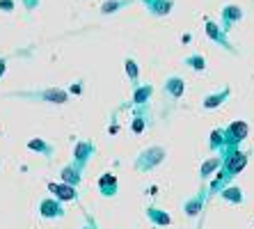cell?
<instances>
[{"label": "cell", "mask_w": 254, "mask_h": 229, "mask_svg": "<svg viewBox=\"0 0 254 229\" xmlns=\"http://www.w3.org/2000/svg\"><path fill=\"white\" fill-rule=\"evenodd\" d=\"M248 131H250V126L243 122V119H236V122H231L227 129H222V133H225V152L238 149V145L248 138Z\"/></svg>", "instance_id": "obj_2"}, {"label": "cell", "mask_w": 254, "mask_h": 229, "mask_svg": "<svg viewBox=\"0 0 254 229\" xmlns=\"http://www.w3.org/2000/svg\"><path fill=\"white\" fill-rule=\"evenodd\" d=\"M184 65L195 71H204L206 69V58L199 53H192V55H188V58H184Z\"/></svg>", "instance_id": "obj_23"}, {"label": "cell", "mask_w": 254, "mask_h": 229, "mask_svg": "<svg viewBox=\"0 0 254 229\" xmlns=\"http://www.w3.org/2000/svg\"><path fill=\"white\" fill-rule=\"evenodd\" d=\"M220 197L225 202H231V204H243L245 202V195L238 186H227L225 190H220Z\"/></svg>", "instance_id": "obj_19"}, {"label": "cell", "mask_w": 254, "mask_h": 229, "mask_svg": "<svg viewBox=\"0 0 254 229\" xmlns=\"http://www.w3.org/2000/svg\"><path fill=\"white\" fill-rule=\"evenodd\" d=\"M14 7H16L14 0H0V9L2 12H14Z\"/></svg>", "instance_id": "obj_25"}, {"label": "cell", "mask_w": 254, "mask_h": 229, "mask_svg": "<svg viewBox=\"0 0 254 229\" xmlns=\"http://www.w3.org/2000/svg\"><path fill=\"white\" fill-rule=\"evenodd\" d=\"M229 94H231V89H229V87H222L220 92H213V94L204 96V101H201V108H206V110H213V108H220L227 99H229Z\"/></svg>", "instance_id": "obj_10"}, {"label": "cell", "mask_w": 254, "mask_h": 229, "mask_svg": "<svg viewBox=\"0 0 254 229\" xmlns=\"http://www.w3.org/2000/svg\"><path fill=\"white\" fill-rule=\"evenodd\" d=\"M48 190L55 195V200H62V202H71V200H76L78 193L73 186H66V183H51L48 186Z\"/></svg>", "instance_id": "obj_9"}, {"label": "cell", "mask_w": 254, "mask_h": 229, "mask_svg": "<svg viewBox=\"0 0 254 229\" xmlns=\"http://www.w3.org/2000/svg\"><path fill=\"white\" fill-rule=\"evenodd\" d=\"M35 5H39V0H25V7H28V9H32Z\"/></svg>", "instance_id": "obj_27"}, {"label": "cell", "mask_w": 254, "mask_h": 229, "mask_svg": "<svg viewBox=\"0 0 254 229\" xmlns=\"http://www.w3.org/2000/svg\"><path fill=\"white\" fill-rule=\"evenodd\" d=\"M204 202H206V195H204V193H197L195 197H190V200L184 204V211L188 213L190 218H195L197 213L204 209Z\"/></svg>", "instance_id": "obj_17"}, {"label": "cell", "mask_w": 254, "mask_h": 229, "mask_svg": "<svg viewBox=\"0 0 254 229\" xmlns=\"http://www.w3.org/2000/svg\"><path fill=\"white\" fill-rule=\"evenodd\" d=\"M151 94H154V87H151V85H137V87L133 89V103H135L137 108L147 106Z\"/></svg>", "instance_id": "obj_14"}, {"label": "cell", "mask_w": 254, "mask_h": 229, "mask_svg": "<svg viewBox=\"0 0 254 229\" xmlns=\"http://www.w3.org/2000/svg\"><path fill=\"white\" fill-rule=\"evenodd\" d=\"M21 96H25V99H39V101H46V103H58V106L69 101V94L60 87H51V89H44V92H21Z\"/></svg>", "instance_id": "obj_3"}, {"label": "cell", "mask_w": 254, "mask_h": 229, "mask_svg": "<svg viewBox=\"0 0 254 229\" xmlns=\"http://www.w3.org/2000/svg\"><path fill=\"white\" fill-rule=\"evenodd\" d=\"M243 16H245V12H243L241 5H225L222 7V12H220V28L229 35V30L234 28Z\"/></svg>", "instance_id": "obj_5"}, {"label": "cell", "mask_w": 254, "mask_h": 229, "mask_svg": "<svg viewBox=\"0 0 254 229\" xmlns=\"http://www.w3.org/2000/svg\"><path fill=\"white\" fill-rule=\"evenodd\" d=\"M124 69H126V76H128L133 89H135L137 85H140V67H137V62L133 58H126L124 60Z\"/></svg>", "instance_id": "obj_21"}, {"label": "cell", "mask_w": 254, "mask_h": 229, "mask_svg": "<svg viewBox=\"0 0 254 229\" xmlns=\"http://www.w3.org/2000/svg\"><path fill=\"white\" fill-rule=\"evenodd\" d=\"M99 188H101V195L113 197V195H117V179L113 174H103L99 179Z\"/></svg>", "instance_id": "obj_20"}, {"label": "cell", "mask_w": 254, "mask_h": 229, "mask_svg": "<svg viewBox=\"0 0 254 229\" xmlns=\"http://www.w3.org/2000/svg\"><path fill=\"white\" fill-rule=\"evenodd\" d=\"M163 92H165L170 99H181L186 94V80L181 76H170L165 78V85H163Z\"/></svg>", "instance_id": "obj_7"}, {"label": "cell", "mask_w": 254, "mask_h": 229, "mask_svg": "<svg viewBox=\"0 0 254 229\" xmlns=\"http://www.w3.org/2000/svg\"><path fill=\"white\" fill-rule=\"evenodd\" d=\"M5 71H7V60H5V58H0V76H2Z\"/></svg>", "instance_id": "obj_26"}, {"label": "cell", "mask_w": 254, "mask_h": 229, "mask_svg": "<svg viewBox=\"0 0 254 229\" xmlns=\"http://www.w3.org/2000/svg\"><path fill=\"white\" fill-rule=\"evenodd\" d=\"M204 25H206V35L211 41H215L218 46H222L225 51H229V53H236V48H234V44L229 41V37H227V32L222 28H220L218 23H213L211 18H204Z\"/></svg>", "instance_id": "obj_4"}, {"label": "cell", "mask_w": 254, "mask_h": 229, "mask_svg": "<svg viewBox=\"0 0 254 229\" xmlns=\"http://www.w3.org/2000/svg\"><path fill=\"white\" fill-rule=\"evenodd\" d=\"M39 211H42L44 218H60L64 213V209H62V204H60L55 197H48V200H44L42 204H39Z\"/></svg>", "instance_id": "obj_12"}, {"label": "cell", "mask_w": 254, "mask_h": 229, "mask_svg": "<svg viewBox=\"0 0 254 229\" xmlns=\"http://www.w3.org/2000/svg\"><path fill=\"white\" fill-rule=\"evenodd\" d=\"M96 153V147L92 142H85V140H78L76 147H73V165H78L80 170H85V165L89 163V158Z\"/></svg>", "instance_id": "obj_6"}, {"label": "cell", "mask_w": 254, "mask_h": 229, "mask_svg": "<svg viewBox=\"0 0 254 229\" xmlns=\"http://www.w3.org/2000/svg\"><path fill=\"white\" fill-rule=\"evenodd\" d=\"M208 149H211L213 153H225V133H222V129H213L211 131V140H208Z\"/></svg>", "instance_id": "obj_18"}, {"label": "cell", "mask_w": 254, "mask_h": 229, "mask_svg": "<svg viewBox=\"0 0 254 229\" xmlns=\"http://www.w3.org/2000/svg\"><path fill=\"white\" fill-rule=\"evenodd\" d=\"M222 160H225V158H222L220 153H218V156H211V158H206L204 163H201V167H199V176H201V179H208L213 172L222 167Z\"/></svg>", "instance_id": "obj_15"}, {"label": "cell", "mask_w": 254, "mask_h": 229, "mask_svg": "<svg viewBox=\"0 0 254 229\" xmlns=\"http://www.w3.org/2000/svg\"><path fill=\"white\" fill-rule=\"evenodd\" d=\"M62 183H66V186H73L76 188L78 183H80V179H83V170L78 167V165H66V167H62Z\"/></svg>", "instance_id": "obj_11"}, {"label": "cell", "mask_w": 254, "mask_h": 229, "mask_svg": "<svg viewBox=\"0 0 254 229\" xmlns=\"http://www.w3.org/2000/svg\"><path fill=\"white\" fill-rule=\"evenodd\" d=\"M167 152L163 147H147L144 152H140V156L135 158V170L140 172H151L154 167H158L165 160Z\"/></svg>", "instance_id": "obj_1"}, {"label": "cell", "mask_w": 254, "mask_h": 229, "mask_svg": "<svg viewBox=\"0 0 254 229\" xmlns=\"http://www.w3.org/2000/svg\"><path fill=\"white\" fill-rule=\"evenodd\" d=\"M28 149H30V152L42 153L44 158H51V156L55 153V147H53V145H48V142L42 140V138H32V140L28 142Z\"/></svg>", "instance_id": "obj_13"}, {"label": "cell", "mask_w": 254, "mask_h": 229, "mask_svg": "<svg viewBox=\"0 0 254 229\" xmlns=\"http://www.w3.org/2000/svg\"><path fill=\"white\" fill-rule=\"evenodd\" d=\"M147 218L154 225H158V227H165V225L172 223L170 213H165L163 209H158V206H147Z\"/></svg>", "instance_id": "obj_16"}, {"label": "cell", "mask_w": 254, "mask_h": 229, "mask_svg": "<svg viewBox=\"0 0 254 229\" xmlns=\"http://www.w3.org/2000/svg\"><path fill=\"white\" fill-rule=\"evenodd\" d=\"M133 0H106L103 5H101V14L103 16H108V14H117L119 9H124V7H128Z\"/></svg>", "instance_id": "obj_22"}, {"label": "cell", "mask_w": 254, "mask_h": 229, "mask_svg": "<svg viewBox=\"0 0 254 229\" xmlns=\"http://www.w3.org/2000/svg\"><path fill=\"white\" fill-rule=\"evenodd\" d=\"M142 5L151 16H167L174 7V0H142Z\"/></svg>", "instance_id": "obj_8"}, {"label": "cell", "mask_w": 254, "mask_h": 229, "mask_svg": "<svg viewBox=\"0 0 254 229\" xmlns=\"http://www.w3.org/2000/svg\"><path fill=\"white\" fill-rule=\"evenodd\" d=\"M133 133H142V131L147 129V117H144V112L142 108H135V119H133Z\"/></svg>", "instance_id": "obj_24"}]
</instances>
